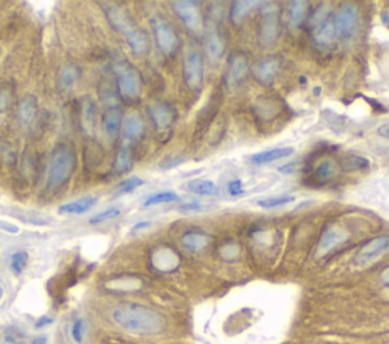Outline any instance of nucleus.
Listing matches in <instances>:
<instances>
[{
	"label": "nucleus",
	"instance_id": "1",
	"mask_svg": "<svg viewBox=\"0 0 389 344\" xmlns=\"http://www.w3.org/2000/svg\"><path fill=\"white\" fill-rule=\"evenodd\" d=\"M113 320L127 332L157 335L166 329V320L156 310L140 303H122L113 311Z\"/></svg>",
	"mask_w": 389,
	"mask_h": 344
},
{
	"label": "nucleus",
	"instance_id": "2",
	"mask_svg": "<svg viewBox=\"0 0 389 344\" xmlns=\"http://www.w3.org/2000/svg\"><path fill=\"white\" fill-rule=\"evenodd\" d=\"M76 167V152L70 143L56 144L49 158L48 190L56 192L69 184Z\"/></svg>",
	"mask_w": 389,
	"mask_h": 344
},
{
	"label": "nucleus",
	"instance_id": "3",
	"mask_svg": "<svg viewBox=\"0 0 389 344\" xmlns=\"http://www.w3.org/2000/svg\"><path fill=\"white\" fill-rule=\"evenodd\" d=\"M113 71L117 79V89L125 100H136L140 96L142 79L138 71L127 60L119 58L113 62Z\"/></svg>",
	"mask_w": 389,
	"mask_h": 344
},
{
	"label": "nucleus",
	"instance_id": "4",
	"mask_svg": "<svg viewBox=\"0 0 389 344\" xmlns=\"http://www.w3.org/2000/svg\"><path fill=\"white\" fill-rule=\"evenodd\" d=\"M182 75H185V80L190 90L198 93L202 89L204 62L201 50L196 46L187 49L185 55V62H182Z\"/></svg>",
	"mask_w": 389,
	"mask_h": 344
},
{
	"label": "nucleus",
	"instance_id": "5",
	"mask_svg": "<svg viewBox=\"0 0 389 344\" xmlns=\"http://www.w3.org/2000/svg\"><path fill=\"white\" fill-rule=\"evenodd\" d=\"M262 23L259 27V43L260 46H271L277 41L280 35V17H278V6L275 3H263L262 8Z\"/></svg>",
	"mask_w": 389,
	"mask_h": 344
},
{
	"label": "nucleus",
	"instance_id": "6",
	"mask_svg": "<svg viewBox=\"0 0 389 344\" xmlns=\"http://www.w3.org/2000/svg\"><path fill=\"white\" fill-rule=\"evenodd\" d=\"M389 252V233L372 238L368 243L364 244L355 256V264L359 267H365L372 264L374 261L380 260L381 256Z\"/></svg>",
	"mask_w": 389,
	"mask_h": 344
},
{
	"label": "nucleus",
	"instance_id": "7",
	"mask_svg": "<svg viewBox=\"0 0 389 344\" xmlns=\"http://www.w3.org/2000/svg\"><path fill=\"white\" fill-rule=\"evenodd\" d=\"M151 26L161 52L166 55H172L175 50L178 49V35L175 34L174 27L161 17H152Z\"/></svg>",
	"mask_w": 389,
	"mask_h": 344
},
{
	"label": "nucleus",
	"instance_id": "8",
	"mask_svg": "<svg viewBox=\"0 0 389 344\" xmlns=\"http://www.w3.org/2000/svg\"><path fill=\"white\" fill-rule=\"evenodd\" d=\"M357 19L359 12L355 5H344L342 8L336 12V16L333 19V26L336 36H341V38H348V36L353 35L355 29L357 26Z\"/></svg>",
	"mask_w": 389,
	"mask_h": 344
},
{
	"label": "nucleus",
	"instance_id": "9",
	"mask_svg": "<svg viewBox=\"0 0 389 344\" xmlns=\"http://www.w3.org/2000/svg\"><path fill=\"white\" fill-rule=\"evenodd\" d=\"M172 10L177 14L178 19L189 27L190 31H200L201 23V12L198 8L196 2H186V0H178V2H172Z\"/></svg>",
	"mask_w": 389,
	"mask_h": 344
},
{
	"label": "nucleus",
	"instance_id": "10",
	"mask_svg": "<svg viewBox=\"0 0 389 344\" xmlns=\"http://www.w3.org/2000/svg\"><path fill=\"white\" fill-rule=\"evenodd\" d=\"M152 267L161 273H171L180 266V256L171 247H157L151 255Z\"/></svg>",
	"mask_w": 389,
	"mask_h": 344
},
{
	"label": "nucleus",
	"instance_id": "11",
	"mask_svg": "<svg viewBox=\"0 0 389 344\" xmlns=\"http://www.w3.org/2000/svg\"><path fill=\"white\" fill-rule=\"evenodd\" d=\"M205 50H207V56L211 64H218L224 58L225 41L215 25L205 27Z\"/></svg>",
	"mask_w": 389,
	"mask_h": 344
},
{
	"label": "nucleus",
	"instance_id": "12",
	"mask_svg": "<svg viewBox=\"0 0 389 344\" xmlns=\"http://www.w3.org/2000/svg\"><path fill=\"white\" fill-rule=\"evenodd\" d=\"M248 60L244 54H233L229 61H227V71H225V82L229 87L242 82V79L248 73Z\"/></svg>",
	"mask_w": 389,
	"mask_h": 344
},
{
	"label": "nucleus",
	"instance_id": "13",
	"mask_svg": "<svg viewBox=\"0 0 389 344\" xmlns=\"http://www.w3.org/2000/svg\"><path fill=\"white\" fill-rule=\"evenodd\" d=\"M278 70H280V58L278 56H268L254 65L253 75L257 82L260 84H271L275 79Z\"/></svg>",
	"mask_w": 389,
	"mask_h": 344
},
{
	"label": "nucleus",
	"instance_id": "14",
	"mask_svg": "<svg viewBox=\"0 0 389 344\" xmlns=\"http://www.w3.org/2000/svg\"><path fill=\"white\" fill-rule=\"evenodd\" d=\"M348 240V233L345 232L339 226H330L324 231L319 241L318 246V253L319 255H326L330 251H333L337 246H341L342 243Z\"/></svg>",
	"mask_w": 389,
	"mask_h": 344
},
{
	"label": "nucleus",
	"instance_id": "15",
	"mask_svg": "<svg viewBox=\"0 0 389 344\" xmlns=\"http://www.w3.org/2000/svg\"><path fill=\"white\" fill-rule=\"evenodd\" d=\"M96 104L90 98L83 99L79 109V122L85 135H94V130H96Z\"/></svg>",
	"mask_w": 389,
	"mask_h": 344
},
{
	"label": "nucleus",
	"instance_id": "16",
	"mask_svg": "<svg viewBox=\"0 0 389 344\" xmlns=\"http://www.w3.org/2000/svg\"><path fill=\"white\" fill-rule=\"evenodd\" d=\"M125 40H127L128 46L136 56H143L148 54L149 50V38L148 34H146L143 29L140 27H133L125 34Z\"/></svg>",
	"mask_w": 389,
	"mask_h": 344
},
{
	"label": "nucleus",
	"instance_id": "17",
	"mask_svg": "<svg viewBox=\"0 0 389 344\" xmlns=\"http://www.w3.org/2000/svg\"><path fill=\"white\" fill-rule=\"evenodd\" d=\"M143 284L145 282L140 279V277L123 275V276L113 277V279H108L105 282V288L113 293H133L140 290L143 287Z\"/></svg>",
	"mask_w": 389,
	"mask_h": 344
},
{
	"label": "nucleus",
	"instance_id": "18",
	"mask_svg": "<svg viewBox=\"0 0 389 344\" xmlns=\"http://www.w3.org/2000/svg\"><path fill=\"white\" fill-rule=\"evenodd\" d=\"M148 113L151 120L158 129H166L171 126L175 120V111L167 104H154L149 105Z\"/></svg>",
	"mask_w": 389,
	"mask_h": 344
},
{
	"label": "nucleus",
	"instance_id": "19",
	"mask_svg": "<svg viewBox=\"0 0 389 344\" xmlns=\"http://www.w3.org/2000/svg\"><path fill=\"white\" fill-rule=\"evenodd\" d=\"M105 12H107L108 21L112 23V26L117 29L119 32H122L123 35L127 34L129 29L134 27L133 21H131V17L128 16V12L123 8H120V6L109 5L108 8H105Z\"/></svg>",
	"mask_w": 389,
	"mask_h": 344
},
{
	"label": "nucleus",
	"instance_id": "20",
	"mask_svg": "<svg viewBox=\"0 0 389 344\" xmlns=\"http://www.w3.org/2000/svg\"><path fill=\"white\" fill-rule=\"evenodd\" d=\"M209 243H210V237L207 233L200 231H189L181 237V246L192 253L202 252L204 249L209 246Z\"/></svg>",
	"mask_w": 389,
	"mask_h": 344
},
{
	"label": "nucleus",
	"instance_id": "21",
	"mask_svg": "<svg viewBox=\"0 0 389 344\" xmlns=\"http://www.w3.org/2000/svg\"><path fill=\"white\" fill-rule=\"evenodd\" d=\"M36 109H39V100L32 94H28L21 99L17 108V119L20 124H23V126L31 124L36 115Z\"/></svg>",
	"mask_w": 389,
	"mask_h": 344
},
{
	"label": "nucleus",
	"instance_id": "22",
	"mask_svg": "<svg viewBox=\"0 0 389 344\" xmlns=\"http://www.w3.org/2000/svg\"><path fill=\"white\" fill-rule=\"evenodd\" d=\"M145 134V123L138 114L129 115L123 124V140L127 143H133L140 140Z\"/></svg>",
	"mask_w": 389,
	"mask_h": 344
},
{
	"label": "nucleus",
	"instance_id": "23",
	"mask_svg": "<svg viewBox=\"0 0 389 344\" xmlns=\"http://www.w3.org/2000/svg\"><path fill=\"white\" fill-rule=\"evenodd\" d=\"M293 152H295V149H293V148H275V149H269V150H265V152L254 153V155L249 157V159H251L254 164L262 165V164L274 163V161H278V159L288 158V157L292 155Z\"/></svg>",
	"mask_w": 389,
	"mask_h": 344
},
{
	"label": "nucleus",
	"instance_id": "24",
	"mask_svg": "<svg viewBox=\"0 0 389 344\" xmlns=\"http://www.w3.org/2000/svg\"><path fill=\"white\" fill-rule=\"evenodd\" d=\"M98 203V199L93 196H85V197H81L78 200H73V202H67L61 205L60 208H58V212L60 214H84V212L90 211L94 205Z\"/></svg>",
	"mask_w": 389,
	"mask_h": 344
},
{
	"label": "nucleus",
	"instance_id": "25",
	"mask_svg": "<svg viewBox=\"0 0 389 344\" xmlns=\"http://www.w3.org/2000/svg\"><path fill=\"white\" fill-rule=\"evenodd\" d=\"M102 126H104L105 134L109 138H116L119 135L122 129V109L120 108L107 109L104 119H102Z\"/></svg>",
	"mask_w": 389,
	"mask_h": 344
},
{
	"label": "nucleus",
	"instance_id": "26",
	"mask_svg": "<svg viewBox=\"0 0 389 344\" xmlns=\"http://www.w3.org/2000/svg\"><path fill=\"white\" fill-rule=\"evenodd\" d=\"M335 36H336V32H335V26H333L332 19H328L322 25L313 27V40L319 46L332 45Z\"/></svg>",
	"mask_w": 389,
	"mask_h": 344
},
{
	"label": "nucleus",
	"instance_id": "27",
	"mask_svg": "<svg viewBox=\"0 0 389 344\" xmlns=\"http://www.w3.org/2000/svg\"><path fill=\"white\" fill-rule=\"evenodd\" d=\"M133 167V152L128 148V146H123V148L117 152L114 164H113V172L116 174H123L131 170Z\"/></svg>",
	"mask_w": 389,
	"mask_h": 344
},
{
	"label": "nucleus",
	"instance_id": "28",
	"mask_svg": "<svg viewBox=\"0 0 389 344\" xmlns=\"http://www.w3.org/2000/svg\"><path fill=\"white\" fill-rule=\"evenodd\" d=\"M190 193L200 196H216L219 193L218 185L209 179H193L186 185Z\"/></svg>",
	"mask_w": 389,
	"mask_h": 344
},
{
	"label": "nucleus",
	"instance_id": "29",
	"mask_svg": "<svg viewBox=\"0 0 389 344\" xmlns=\"http://www.w3.org/2000/svg\"><path fill=\"white\" fill-rule=\"evenodd\" d=\"M309 3L304 2V0H293L289 3V20L293 26H301L303 21L307 17V12H309Z\"/></svg>",
	"mask_w": 389,
	"mask_h": 344
},
{
	"label": "nucleus",
	"instance_id": "30",
	"mask_svg": "<svg viewBox=\"0 0 389 344\" xmlns=\"http://www.w3.org/2000/svg\"><path fill=\"white\" fill-rule=\"evenodd\" d=\"M336 174V164L332 159H322L318 164V167L315 168L313 179L318 182V184H326L330 179H333Z\"/></svg>",
	"mask_w": 389,
	"mask_h": 344
},
{
	"label": "nucleus",
	"instance_id": "31",
	"mask_svg": "<svg viewBox=\"0 0 389 344\" xmlns=\"http://www.w3.org/2000/svg\"><path fill=\"white\" fill-rule=\"evenodd\" d=\"M259 5L260 3L255 2V0H239V2H234L230 10V19L233 21H240Z\"/></svg>",
	"mask_w": 389,
	"mask_h": 344
},
{
	"label": "nucleus",
	"instance_id": "32",
	"mask_svg": "<svg viewBox=\"0 0 389 344\" xmlns=\"http://www.w3.org/2000/svg\"><path fill=\"white\" fill-rule=\"evenodd\" d=\"M81 71L75 65H65L60 71V78H58V82H60V89L65 90L70 89V87L76 82L79 79Z\"/></svg>",
	"mask_w": 389,
	"mask_h": 344
},
{
	"label": "nucleus",
	"instance_id": "33",
	"mask_svg": "<svg viewBox=\"0 0 389 344\" xmlns=\"http://www.w3.org/2000/svg\"><path fill=\"white\" fill-rule=\"evenodd\" d=\"M145 184H146V182H145L142 178H137V176L125 179V181L120 182L119 185H117L114 197H120V196H125V194L134 193L138 187H142V185H145Z\"/></svg>",
	"mask_w": 389,
	"mask_h": 344
},
{
	"label": "nucleus",
	"instance_id": "34",
	"mask_svg": "<svg viewBox=\"0 0 389 344\" xmlns=\"http://www.w3.org/2000/svg\"><path fill=\"white\" fill-rule=\"evenodd\" d=\"M370 167V161L359 155H347L342 159V168L345 172H357Z\"/></svg>",
	"mask_w": 389,
	"mask_h": 344
},
{
	"label": "nucleus",
	"instance_id": "35",
	"mask_svg": "<svg viewBox=\"0 0 389 344\" xmlns=\"http://www.w3.org/2000/svg\"><path fill=\"white\" fill-rule=\"evenodd\" d=\"M99 98L102 104H104L108 109L119 108V98L116 96L114 90L108 84H102L99 87Z\"/></svg>",
	"mask_w": 389,
	"mask_h": 344
},
{
	"label": "nucleus",
	"instance_id": "36",
	"mask_svg": "<svg viewBox=\"0 0 389 344\" xmlns=\"http://www.w3.org/2000/svg\"><path fill=\"white\" fill-rule=\"evenodd\" d=\"M178 200V194L174 193V192H160L149 196L148 199L145 200L143 207L148 208V207H156V205H161V203H169V202H175Z\"/></svg>",
	"mask_w": 389,
	"mask_h": 344
},
{
	"label": "nucleus",
	"instance_id": "37",
	"mask_svg": "<svg viewBox=\"0 0 389 344\" xmlns=\"http://www.w3.org/2000/svg\"><path fill=\"white\" fill-rule=\"evenodd\" d=\"M293 200H295V197L293 196H278V197H268V199H260L257 202V205L265 209H273V208L283 207V205H288Z\"/></svg>",
	"mask_w": 389,
	"mask_h": 344
},
{
	"label": "nucleus",
	"instance_id": "38",
	"mask_svg": "<svg viewBox=\"0 0 389 344\" xmlns=\"http://www.w3.org/2000/svg\"><path fill=\"white\" fill-rule=\"evenodd\" d=\"M28 264V252L19 251L11 256V270L16 276H20Z\"/></svg>",
	"mask_w": 389,
	"mask_h": 344
},
{
	"label": "nucleus",
	"instance_id": "39",
	"mask_svg": "<svg viewBox=\"0 0 389 344\" xmlns=\"http://www.w3.org/2000/svg\"><path fill=\"white\" fill-rule=\"evenodd\" d=\"M328 19H330V8L327 3H324L313 11V14L311 16V26L317 27L324 23V21H327Z\"/></svg>",
	"mask_w": 389,
	"mask_h": 344
},
{
	"label": "nucleus",
	"instance_id": "40",
	"mask_svg": "<svg viewBox=\"0 0 389 344\" xmlns=\"http://www.w3.org/2000/svg\"><path fill=\"white\" fill-rule=\"evenodd\" d=\"M120 216V209L119 208H108L102 212H98V214H94L90 218V225H98L102 222H107V220H112V218H116Z\"/></svg>",
	"mask_w": 389,
	"mask_h": 344
},
{
	"label": "nucleus",
	"instance_id": "41",
	"mask_svg": "<svg viewBox=\"0 0 389 344\" xmlns=\"http://www.w3.org/2000/svg\"><path fill=\"white\" fill-rule=\"evenodd\" d=\"M84 329H85V323H84L83 319H76L75 321H73V325H72V339H73V341L78 343V344L83 343Z\"/></svg>",
	"mask_w": 389,
	"mask_h": 344
},
{
	"label": "nucleus",
	"instance_id": "42",
	"mask_svg": "<svg viewBox=\"0 0 389 344\" xmlns=\"http://www.w3.org/2000/svg\"><path fill=\"white\" fill-rule=\"evenodd\" d=\"M239 255V247L236 244H227L222 247V256L225 260H234Z\"/></svg>",
	"mask_w": 389,
	"mask_h": 344
},
{
	"label": "nucleus",
	"instance_id": "43",
	"mask_svg": "<svg viewBox=\"0 0 389 344\" xmlns=\"http://www.w3.org/2000/svg\"><path fill=\"white\" fill-rule=\"evenodd\" d=\"M229 193L231 196H239L244 193V184H242L240 179H233L229 184Z\"/></svg>",
	"mask_w": 389,
	"mask_h": 344
},
{
	"label": "nucleus",
	"instance_id": "44",
	"mask_svg": "<svg viewBox=\"0 0 389 344\" xmlns=\"http://www.w3.org/2000/svg\"><path fill=\"white\" fill-rule=\"evenodd\" d=\"M0 231L12 233V236H17V233L20 232V228H19L17 225H14V223H10V222H6V220H0Z\"/></svg>",
	"mask_w": 389,
	"mask_h": 344
},
{
	"label": "nucleus",
	"instance_id": "45",
	"mask_svg": "<svg viewBox=\"0 0 389 344\" xmlns=\"http://www.w3.org/2000/svg\"><path fill=\"white\" fill-rule=\"evenodd\" d=\"M201 203L200 202H186V203H182L181 207H180V211H185V212H192V211H201Z\"/></svg>",
	"mask_w": 389,
	"mask_h": 344
},
{
	"label": "nucleus",
	"instance_id": "46",
	"mask_svg": "<svg viewBox=\"0 0 389 344\" xmlns=\"http://www.w3.org/2000/svg\"><path fill=\"white\" fill-rule=\"evenodd\" d=\"M52 321H54V319H50V317H48V316H45V317H40L39 320H36L35 328H36V329L46 328V326H49V325H52Z\"/></svg>",
	"mask_w": 389,
	"mask_h": 344
},
{
	"label": "nucleus",
	"instance_id": "47",
	"mask_svg": "<svg viewBox=\"0 0 389 344\" xmlns=\"http://www.w3.org/2000/svg\"><path fill=\"white\" fill-rule=\"evenodd\" d=\"M8 100H10L8 93H6V91H2V93H0V114H2V113L5 111L6 105H8Z\"/></svg>",
	"mask_w": 389,
	"mask_h": 344
},
{
	"label": "nucleus",
	"instance_id": "48",
	"mask_svg": "<svg viewBox=\"0 0 389 344\" xmlns=\"http://www.w3.org/2000/svg\"><path fill=\"white\" fill-rule=\"evenodd\" d=\"M151 226V222H138L137 225H134V228L131 229V233H137L138 231H143V229H148Z\"/></svg>",
	"mask_w": 389,
	"mask_h": 344
},
{
	"label": "nucleus",
	"instance_id": "49",
	"mask_svg": "<svg viewBox=\"0 0 389 344\" xmlns=\"http://www.w3.org/2000/svg\"><path fill=\"white\" fill-rule=\"evenodd\" d=\"M377 134H379L380 137L386 138V140H389V123H385V124H381V126H379Z\"/></svg>",
	"mask_w": 389,
	"mask_h": 344
},
{
	"label": "nucleus",
	"instance_id": "50",
	"mask_svg": "<svg viewBox=\"0 0 389 344\" xmlns=\"http://www.w3.org/2000/svg\"><path fill=\"white\" fill-rule=\"evenodd\" d=\"M297 170V163H289V164H286L284 167H280V173H286V174H289L292 172H295Z\"/></svg>",
	"mask_w": 389,
	"mask_h": 344
},
{
	"label": "nucleus",
	"instance_id": "51",
	"mask_svg": "<svg viewBox=\"0 0 389 344\" xmlns=\"http://www.w3.org/2000/svg\"><path fill=\"white\" fill-rule=\"evenodd\" d=\"M380 279H381V282H383L385 287L389 288V267H386L383 272L380 273Z\"/></svg>",
	"mask_w": 389,
	"mask_h": 344
},
{
	"label": "nucleus",
	"instance_id": "52",
	"mask_svg": "<svg viewBox=\"0 0 389 344\" xmlns=\"http://www.w3.org/2000/svg\"><path fill=\"white\" fill-rule=\"evenodd\" d=\"M32 344H48V336H45V335L36 336V339L32 340Z\"/></svg>",
	"mask_w": 389,
	"mask_h": 344
},
{
	"label": "nucleus",
	"instance_id": "53",
	"mask_svg": "<svg viewBox=\"0 0 389 344\" xmlns=\"http://www.w3.org/2000/svg\"><path fill=\"white\" fill-rule=\"evenodd\" d=\"M2 299H3V287L0 285V302H2Z\"/></svg>",
	"mask_w": 389,
	"mask_h": 344
}]
</instances>
